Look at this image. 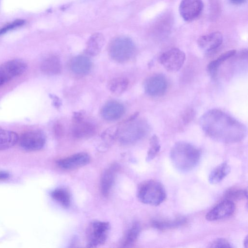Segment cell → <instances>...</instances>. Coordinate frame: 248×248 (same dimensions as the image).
<instances>
[{"label": "cell", "mask_w": 248, "mask_h": 248, "mask_svg": "<svg viewBox=\"0 0 248 248\" xmlns=\"http://www.w3.org/2000/svg\"><path fill=\"white\" fill-rule=\"evenodd\" d=\"M200 125L207 136L223 143L240 141L247 133V127L243 123L217 108L205 112L200 118Z\"/></svg>", "instance_id": "cell-1"}, {"label": "cell", "mask_w": 248, "mask_h": 248, "mask_svg": "<svg viewBox=\"0 0 248 248\" xmlns=\"http://www.w3.org/2000/svg\"><path fill=\"white\" fill-rule=\"evenodd\" d=\"M201 157L200 150L194 145L186 141L176 142L170 152V159L174 167L181 172L194 169Z\"/></svg>", "instance_id": "cell-2"}, {"label": "cell", "mask_w": 248, "mask_h": 248, "mask_svg": "<svg viewBox=\"0 0 248 248\" xmlns=\"http://www.w3.org/2000/svg\"><path fill=\"white\" fill-rule=\"evenodd\" d=\"M137 196L142 203L157 206L163 202L166 198V193L163 186L158 182L150 180L139 186Z\"/></svg>", "instance_id": "cell-3"}, {"label": "cell", "mask_w": 248, "mask_h": 248, "mask_svg": "<svg viewBox=\"0 0 248 248\" xmlns=\"http://www.w3.org/2000/svg\"><path fill=\"white\" fill-rule=\"evenodd\" d=\"M135 52V46L132 40L125 36L113 39L108 46V53L112 59L119 62L130 59Z\"/></svg>", "instance_id": "cell-4"}, {"label": "cell", "mask_w": 248, "mask_h": 248, "mask_svg": "<svg viewBox=\"0 0 248 248\" xmlns=\"http://www.w3.org/2000/svg\"><path fill=\"white\" fill-rule=\"evenodd\" d=\"M136 120V119H135ZM127 122L128 124L122 131L119 129L118 137L120 141L124 143L136 142L144 137L148 133L149 127L147 123L143 121Z\"/></svg>", "instance_id": "cell-5"}, {"label": "cell", "mask_w": 248, "mask_h": 248, "mask_svg": "<svg viewBox=\"0 0 248 248\" xmlns=\"http://www.w3.org/2000/svg\"><path fill=\"white\" fill-rule=\"evenodd\" d=\"M109 224L108 222L94 221L87 231L88 247H96L104 244L107 239Z\"/></svg>", "instance_id": "cell-6"}, {"label": "cell", "mask_w": 248, "mask_h": 248, "mask_svg": "<svg viewBox=\"0 0 248 248\" xmlns=\"http://www.w3.org/2000/svg\"><path fill=\"white\" fill-rule=\"evenodd\" d=\"M185 60L186 55L182 50L173 48L162 53L159 61L167 71L175 72L182 68Z\"/></svg>", "instance_id": "cell-7"}, {"label": "cell", "mask_w": 248, "mask_h": 248, "mask_svg": "<svg viewBox=\"0 0 248 248\" xmlns=\"http://www.w3.org/2000/svg\"><path fill=\"white\" fill-rule=\"evenodd\" d=\"M21 148L27 151H37L42 149L46 143V137L39 130H33L23 134L19 139Z\"/></svg>", "instance_id": "cell-8"}, {"label": "cell", "mask_w": 248, "mask_h": 248, "mask_svg": "<svg viewBox=\"0 0 248 248\" xmlns=\"http://www.w3.org/2000/svg\"><path fill=\"white\" fill-rule=\"evenodd\" d=\"M166 78L161 75H155L147 78L144 83V91L152 97H160L164 95L167 89Z\"/></svg>", "instance_id": "cell-9"}, {"label": "cell", "mask_w": 248, "mask_h": 248, "mask_svg": "<svg viewBox=\"0 0 248 248\" xmlns=\"http://www.w3.org/2000/svg\"><path fill=\"white\" fill-rule=\"evenodd\" d=\"M27 63L19 59L7 61L0 66V77L5 82L22 74L27 69Z\"/></svg>", "instance_id": "cell-10"}, {"label": "cell", "mask_w": 248, "mask_h": 248, "mask_svg": "<svg viewBox=\"0 0 248 248\" xmlns=\"http://www.w3.org/2000/svg\"><path fill=\"white\" fill-rule=\"evenodd\" d=\"M203 8L202 0H182L179 5V12L185 21H191L201 14Z\"/></svg>", "instance_id": "cell-11"}, {"label": "cell", "mask_w": 248, "mask_h": 248, "mask_svg": "<svg viewBox=\"0 0 248 248\" xmlns=\"http://www.w3.org/2000/svg\"><path fill=\"white\" fill-rule=\"evenodd\" d=\"M234 210L235 205L232 201L225 199L207 213L206 218L209 221L222 219L231 216Z\"/></svg>", "instance_id": "cell-12"}, {"label": "cell", "mask_w": 248, "mask_h": 248, "mask_svg": "<svg viewBox=\"0 0 248 248\" xmlns=\"http://www.w3.org/2000/svg\"><path fill=\"white\" fill-rule=\"evenodd\" d=\"M90 161L89 155L86 153L81 152L59 160L57 164L63 170H72L86 165Z\"/></svg>", "instance_id": "cell-13"}, {"label": "cell", "mask_w": 248, "mask_h": 248, "mask_svg": "<svg viewBox=\"0 0 248 248\" xmlns=\"http://www.w3.org/2000/svg\"><path fill=\"white\" fill-rule=\"evenodd\" d=\"M124 113V106L116 101H110L107 103L102 108L101 112L103 119L108 121H114L119 119Z\"/></svg>", "instance_id": "cell-14"}, {"label": "cell", "mask_w": 248, "mask_h": 248, "mask_svg": "<svg viewBox=\"0 0 248 248\" xmlns=\"http://www.w3.org/2000/svg\"><path fill=\"white\" fill-rule=\"evenodd\" d=\"M223 36L218 31H215L202 36L198 40L199 46L202 50L206 51H212L217 48L222 44Z\"/></svg>", "instance_id": "cell-15"}, {"label": "cell", "mask_w": 248, "mask_h": 248, "mask_svg": "<svg viewBox=\"0 0 248 248\" xmlns=\"http://www.w3.org/2000/svg\"><path fill=\"white\" fill-rule=\"evenodd\" d=\"M73 136L78 139L87 138L92 137L96 132L94 125L92 123L84 120L73 123L72 127Z\"/></svg>", "instance_id": "cell-16"}, {"label": "cell", "mask_w": 248, "mask_h": 248, "mask_svg": "<svg viewBox=\"0 0 248 248\" xmlns=\"http://www.w3.org/2000/svg\"><path fill=\"white\" fill-rule=\"evenodd\" d=\"M117 168L118 166L116 165H112L106 169L101 175L100 183V190L105 197L108 195L111 189Z\"/></svg>", "instance_id": "cell-17"}, {"label": "cell", "mask_w": 248, "mask_h": 248, "mask_svg": "<svg viewBox=\"0 0 248 248\" xmlns=\"http://www.w3.org/2000/svg\"><path fill=\"white\" fill-rule=\"evenodd\" d=\"M70 67L74 74L78 76H84L90 72L92 68V62L88 57L78 55L72 59Z\"/></svg>", "instance_id": "cell-18"}, {"label": "cell", "mask_w": 248, "mask_h": 248, "mask_svg": "<svg viewBox=\"0 0 248 248\" xmlns=\"http://www.w3.org/2000/svg\"><path fill=\"white\" fill-rule=\"evenodd\" d=\"M105 44L103 35L99 33L93 34L87 42L85 53L91 56H95L101 51Z\"/></svg>", "instance_id": "cell-19"}, {"label": "cell", "mask_w": 248, "mask_h": 248, "mask_svg": "<svg viewBox=\"0 0 248 248\" xmlns=\"http://www.w3.org/2000/svg\"><path fill=\"white\" fill-rule=\"evenodd\" d=\"M40 67L44 73L48 75H56L61 72L62 64L57 56L51 55L42 61Z\"/></svg>", "instance_id": "cell-20"}, {"label": "cell", "mask_w": 248, "mask_h": 248, "mask_svg": "<svg viewBox=\"0 0 248 248\" xmlns=\"http://www.w3.org/2000/svg\"><path fill=\"white\" fill-rule=\"evenodd\" d=\"M230 170V166L226 162L219 164L210 172L209 182L212 184L219 183L229 173Z\"/></svg>", "instance_id": "cell-21"}, {"label": "cell", "mask_w": 248, "mask_h": 248, "mask_svg": "<svg viewBox=\"0 0 248 248\" xmlns=\"http://www.w3.org/2000/svg\"><path fill=\"white\" fill-rule=\"evenodd\" d=\"M18 135L15 132L0 129V151L14 146L18 141Z\"/></svg>", "instance_id": "cell-22"}, {"label": "cell", "mask_w": 248, "mask_h": 248, "mask_svg": "<svg viewBox=\"0 0 248 248\" xmlns=\"http://www.w3.org/2000/svg\"><path fill=\"white\" fill-rule=\"evenodd\" d=\"M236 53L235 50L227 51L220 55L217 59L211 61L207 65V71L209 75L215 78L219 66L227 59L233 56Z\"/></svg>", "instance_id": "cell-23"}, {"label": "cell", "mask_w": 248, "mask_h": 248, "mask_svg": "<svg viewBox=\"0 0 248 248\" xmlns=\"http://www.w3.org/2000/svg\"><path fill=\"white\" fill-rule=\"evenodd\" d=\"M128 79L125 77H117L110 80L108 88L112 93L120 94L124 92L128 87Z\"/></svg>", "instance_id": "cell-24"}, {"label": "cell", "mask_w": 248, "mask_h": 248, "mask_svg": "<svg viewBox=\"0 0 248 248\" xmlns=\"http://www.w3.org/2000/svg\"><path fill=\"white\" fill-rule=\"evenodd\" d=\"M52 198L65 208L71 204V196L69 192L64 188H57L51 193Z\"/></svg>", "instance_id": "cell-25"}, {"label": "cell", "mask_w": 248, "mask_h": 248, "mask_svg": "<svg viewBox=\"0 0 248 248\" xmlns=\"http://www.w3.org/2000/svg\"><path fill=\"white\" fill-rule=\"evenodd\" d=\"M185 218L179 217L173 220H155L152 225L155 228L159 230H166L179 227L185 223Z\"/></svg>", "instance_id": "cell-26"}, {"label": "cell", "mask_w": 248, "mask_h": 248, "mask_svg": "<svg viewBox=\"0 0 248 248\" xmlns=\"http://www.w3.org/2000/svg\"><path fill=\"white\" fill-rule=\"evenodd\" d=\"M140 230L139 224L134 223L126 233L123 242V247H129L132 245L137 240Z\"/></svg>", "instance_id": "cell-27"}, {"label": "cell", "mask_w": 248, "mask_h": 248, "mask_svg": "<svg viewBox=\"0 0 248 248\" xmlns=\"http://www.w3.org/2000/svg\"><path fill=\"white\" fill-rule=\"evenodd\" d=\"M160 145L158 137L154 135L150 140V148L147 153L146 161L149 162L152 160L159 153Z\"/></svg>", "instance_id": "cell-28"}, {"label": "cell", "mask_w": 248, "mask_h": 248, "mask_svg": "<svg viewBox=\"0 0 248 248\" xmlns=\"http://www.w3.org/2000/svg\"><path fill=\"white\" fill-rule=\"evenodd\" d=\"M225 199L232 201V200H241L247 199L248 193L247 190L232 188L228 190L225 194Z\"/></svg>", "instance_id": "cell-29"}, {"label": "cell", "mask_w": 248, "mask_h": 248, "mask_svg": "<svg viewBox=\"0 0 248 248\" xmlns=\"http://www.w3.org/2000/svg\"><path fill=\"white\" fill-rule=\"evenodd\" d=\"M119 127L113 125L106 129L101 134L102 139L105 141H111L118 137Z\"/></svg>", "instance_id": "cell-30"}, {"label": "cell", "mask_w": 248, "mask_h": 248, "mask_svg": "<svg viewBox=\"0 0 248 248\" xmlns=\"http://www.w3.org/2000/svg\"><path fill=\"white\" fill-rule=\"evenodd\" d=\"M25 21L23 19H16L0 29V36L9 31L23 25Z\"/></svg>", "instance_id": "cell-31"}, {"label": "cell", "mask_w": 248, "mask_h": 248, "mask_svg": "<svg viewBox=\"0 0 248 248\" xmlns=\"http://www.w3.org/2000/svg\"><path fill=\"white\" fill-rule=\"evenodd\" d=\"M209 248H232L230 243L224 238H218L213 241L209 246Z\"/></svg>", "instance_id": "cell-32"}, {"label": "cell", "mask_w": 248, "mask_h": 248, "mask_svg": "<svg viewBox=\"0 0 248 248\" xmlns=\"http://www.w3.org/2000/svg\"><path fill=\"white\" fill-rule=\"evenodd\" d=\"M85 112L83 110L75 111L73 113V123L78 122L84 120Z\"/></svg>", "instance_id": "cell-33"}, {"label": "cell", "mask_w": 248, "mask_h": 248, "mask_svg": "<svg viewBox=\"0 0 248 248\" xmlns=\"http://www.w3.org/2000/svg\"><path fill=\"white\" fill-rule=\"evenodd\" d=\"M194 115V112L193 110L189 109L186 110L183 117V122L185 124L189 123L193 119Z\"/></svg>", "instance_id": "cell-34"}, {"label": "cell", "mask_w": 248, "mask_h": 248, "mask_svg": "<svg viewBox=\"0 0 248 248\" xmlns=\"http://www.w3.org/2000/svg\"><path fill=\"white\" fill-rule=\"evenodd\" d=\"M54 133L56 136L60 137L63 134V126L60 123H57L54 126Z\"/></svg>", "instance_id": "cell-35"}, {"label": "cell", "mask_w": 248, "mask_h": 248, "mask_svg": "<svg viewBox=\"0 0 248 248\" xmlns=\"http://www.w3.org/2000/svg\"><path fill=\"white\" fill-rule=\"evenodd\" d=\"M49 96L53 100V106L56 108H58L62 106V102L59 97L54 94H50Z\"/></svg>", "instance_id": "cell-36"}, {"label": "cell", "mask_w": 248, "mask_h": 248, "mask_svg": "<svg viewBox=\"0 0 248 248\" xmlns=\"http://www.w3.org/2000/svg\"><path fill=\"white\" fill-rule=\"evenodd\" d=\"M10 177V174L6 171H0V180H5Z\"/></svg>", "instance_id": "cell-37"}, {"label": "cell", "mask_w": 248, "mask_h": 248, "mask_svg": "<svg viewBox=\"0 0 248 248\" xmlns=\"http://www.w3.org/2000/svg\"><path fill=\"white\" fill-rule=\"evenodd\" d=\"M247 0H229V1L234 4H240L245 3Z\"/></svg>", "instance_id": "cell-38"}, {"label": "cell", "mask_w": 248, "mask_h": 248, "mask_svg": "<svg viewBox=\"0 0 248 248\" xmlns=\"http://www.w3.org/2000/svg\"><path fill=\"white\" fill-rule=\"evenodd\" d=\"M248 236H247L244 240V245L245 248H248Z\"/></svg>", "instance_id": "cell-39"}, {"label": "cell", "mask_w": 248, "mask_h": 248, "mask_svg": "<svg viewBox=\"0 0 248 248\" xmlns=\"http://www.w3.org/2000/svg\"><path fill=\"white\" fill-rule=\"evenodd\" d=\"M5 83L3 79L0 77V87Z\"/></svg>", "instance_id": "cell-40"}]
</instances>
